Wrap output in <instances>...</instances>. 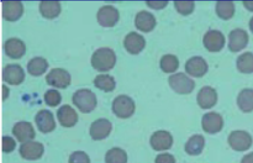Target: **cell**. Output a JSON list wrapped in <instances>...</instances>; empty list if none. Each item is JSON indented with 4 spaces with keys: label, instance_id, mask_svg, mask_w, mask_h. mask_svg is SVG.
I'll return each mask as SVG.
<instances>
[{
    "label": "cell",
    "instance_id": "11",
    "mask_svg": "<svg viewBox=\"0 0 253 163\" xmlns=\"http://www.w3.org/2000/svg\"><path fill=\"white\" fill-rule=\"evenodd\" d=\"M44 152V147L41 142H36V141H29L20 146V156L24 160L35 161L42 157Z\"/></svg>",
    "mask_w": 253,
    "mask_h": 163
},
{
    "label": "cell",
    "instance_id": "37",
    "mask_svg": "<svg viewBox=\"0 0 253 163\" xmlns=\"http://www.w3.org/2000/svg\"><path fill=\"white\" fill-rule=\"evenodd\" d=\"M155 163H177L175 157L170 153H160V155L156 157Z\"/></svg>",
    "mask_w": 253,
    "mask_h": 163
},
{
    "label": "cell",
    "instance_id": "40",
    "mask_svg": "<svg viewBox=\"0 0 253 163\" xmlns=\"http://www.w3.org/2000/svg\"><path fill=\"white\" fill-rule=\"evenodd\" d=\"M244 6L246 7L249 11H253V1H244Z\"/></svg>",
    "mask_w": 253,
    "mask_h": 163
},
{
    "label": "cell",
    "instance_id": "35",
    "mask_svg": "<svg viewBox=\"0 0 253 163\" xmlns=\"http://www.w3.org/2000/svg\"><path fill=\"white\" fill-rule=\"evenodd\" d=\"M68 163H90V158L83 151H76L69 156Z\"/></svg>",
    "mask_w": 253,
    "mask_h": 163
},
{
    "label": "cell",
    "instance_id": "13",
    "mask_svg": "<svg viewBox=\"0 0 253 163\" xmlns=\"http://www.w3.org/2000/svg\"><path fill=\"white\" fill-rule=\"evenodd\" d=\"M35 122L40 132L42 133H49L56 128L53 114L49 110H40L35 116Z\"/></svg>",
    "mask_w": 253,
    "mask_h": 163
},
{
    "label": "cell",
    "instance_id": "8",
    "mask_svg": "<svg viewBox=\"0 0 253 163\" xmlns=\"http://www.w3.org/2000/svg\"><path fill=\"white\" fill-rule=\"evenodd\" d=\"M229 145L232 150L244 152L252 146V137L246 131H234L229 136Z\"/></svg>",
    "mask_w": 253,
    "mask_h": 163
},
{
    "label": "cell",
    "instance_id": "5",
    "mask_svg": "<svg viewBox=\"0 0 253 163\" xmlns=\"http://www.w3.org/2000/svg\"><path fill=\"white\" fill-rule=\"evenodd\" d=\"M226 43L224 34L219 30H209L203 37V44L205 49L209 52H219L221 51Z\"/></svg>",
    "mask_w": 253,
    "mask_h": 163
},
{
    "label": "cell",
    "instance_id": "30",
    "mask_svg": "<svg viewBox=\"0 0 253 163\" xmlns=\"http://www.w3.org/2000/svg\"><path fill=\"white\" fill-rule=\"evenodd\" d=\"M236 67L241 73H253V53L246 52V53L240 54V57L236 61Z\"/></svg>",
    "mask_w": 253,
    "mask_h": 163
},
{
    "label": "cell",
    "instance_id": "7",
    "mask_svg": "<svg viewBox=\"0 0 253 163\" xmlns=\"http://www.w3.org/2000/svg\"><path fill=\"white\" fill-rule=\"evenodd\" d=\"M202 127L207 133L214 135V133L220 132L224 127V119L216 111H211L203 116L202 119Z\"/></svg>",
    "mask_w": 253,
    "mask_h": 163
},
{
    "label": "cell",
    "instance_id": "31",
    "mask_svg": "<svg viewBox=\"0 0 253 163\" xmlns=\"http://www.w3.org/2000/svg\"><path fill=\"white\" fill-rule=\"evenodd\" d=\"M105 163H127V153L119 147L110 148L105 155Z\"/></svg>",
    "mask_w": 253,
    "mask_h": 163
},
{
    "label": "cell",
    "instance_id": "3",
    "mask_svg": "<svg viewBox=\"0 0 253 163\" xmlns=\"http://www.w3.org/2000/svg\"><path fill=\"white\" fill-rule=\"evenodd\" d=\"M169 86L178 94H190L195 88V83L185 73H175L168 78Z\"/></svg>",
    "mask_w": 253,
    "mask_h": 163
},
{
    "label": "cell",
    "instance_id": "10",
    "mask_svg": "<svg viewBox=\"0 0 253 163\" xmlns=\"http://www.w3.org/2000/svg\"><path fill=\"white\" fill-rule=\"evenodd\" d=\"M2 79L10 85H19L24 82L25 72L19 64H7L2 69Z\"/></svg>",
    "mask_w": 253,
    "mask_h": 163
},
{
    "label": "cell",
    "instance_id": "15",
    "mask_svg": "<svg viewBox=\"0 0 253 163\" xmlns=\"http://www.w3.org/2000/svg\"><path fill=\"white\" fill-rule=\"evenodd\" d=\"M111 128H113V125H111V122L108 119H98V120L94 121L90 126L91 138L95 141L104 140V138H106L110 135Z\"/></svg>",
    "mask_w": 253,
    "mask_h": 163
},
{
    "label": "cell",
    "instance_id": "19",
    "mask_svg": "<svg viewBox=\"0 0 253 163\" xmlns=\"http://www.w3.org/2000/svg\"><path fill=\"white\" fill-rule=\"evenodd\" d=\"M4 51L10 58L19 59L21 58L25 54V52H26V46H25L24 42L20 39H17V37H11V39H9L4 43Z\"/></svg>",
    "mask_w": 253,
    "mask_h": 163
},
{
    "label": "cell",
    "instance_id": "36",
    "mask_svg": "<svg viewBox=\"0 0 253 163\" xmlns=\"http://www.w3.org/2000/svg\"><path fill=\"white\" fill-rule=\"evenodd\" d=\"M15 147H16V142H15L14 138L10 137V136H4L2 137V151L4 152H12L15 150Z\"/></svg>",
    "mask_w": 253,
    "mask_h": 163
},
{
    "label": "cell",
    "instance_id": "2",
    "mask_svg": "<svg viewBox=\"0 0 253 163\" xmlns=\"http://www.w3.org/2000/svg\"><path fill=\"white\" fill-rule=\"evenodd\" d=\"M72 101L82 113H90L96 108V104H98L96 95L89 89H79V90H77L73 94Z\"/></svg>",
    "mask_w": 253,
    "mask_h": 163
},
{
    "label": "cell",
    "instance_id": "21",
    "mask_svg": "<svg viewBox=\"0 0 253 163\" xmlns=\"http://www.w3.org/2000/svg\"><path fill=\"white\" fill-rule=\"evenodd\" d=\"M22 12L24 5L21 1H2V16L7 21H17Z\"/></svg>",
    "mask_w": 253,
    "mask_h": 163
},
{
    "label": "cell",
    "instance_id": "38",
    "mask_svg": "<svg viewBox=\"0 0 253 163\" xmlns=\"http://www.w3.org/2000/svg\"><path fill=\"white\" fill-rule=\"evenodd\" d=\"M168 1H147L146 2V5H147L148 7H151V9H155V10H160V9H163V7L167 6Z\"/></svg>",
    "mask_w": 253,
    "mask_h": 163
},
{
    "label": "cell",
    "instance_id": "16",
    "mask_svg": "<svg viewBox=\"0 0 253 163\" xmlns=\"http://www.w3.org/2000/svg\"><path fill=\"white\" fill-rule=\"evenodd\" d=\"M249 43V35L245 30L235 29L229 35V49L231 52H240Z\"/></svg>",
    "mask_w": 253,
    "mask_h": 163
},
{
    "label": "cell",
    "instance_id": "25",
    "mask_svg": "<svg viewBox=\"0 0 253 163\" xmlns=\"http://www.w3.org/2000/svg\"><path fill=\"white\" fill-rule=\"evenodd\" d=\"M40 14L46 19H56L61 14V2L41 1L39 5Z\"/></svg>",
    "mask_w": 253,
    "mask_h": 163
},
{
    "label": "cell",
    "instance_id": "27",
    "mask_svg": "<svg viewBox=\"0 0 253 163\" xmlns=\"http://www.w3.org/2000/svg\"><path fill=\"white\" fill-rule=\"evenodd\" d=\"M237 105L244 113L253 111V89H244L237 96Z\"/></svg>",
    "mask_w": 253,
    "mask_h": 163
},
{
    "label": "cell",
    "instance_id": "29",
    "mask_svg": "<svg viewBox=\"0 0 253 163\" xmlns=\"http://www.w3.org/2000/svg\"><path fill=\"white\" fill-rule=\"evenodd\" d=\"M160 67L165 73H174L179 68V59L174 54H165L161 58Z\"/></svg>",
    "mask_w": 253,
    "mask_h": 163
},
{
    "label": "cell",
    "instance_id": "33",
    "mask_svg": "<svg viewBox=\"0 0 253 163\" xmlns=\"http://www.w3.org/2000/svg\"><path fill=\"white\" fill-rule=\"evenodd\" d=\"M44 103L48 106H57L58 104H61L62 101V95L59 94V91H57L56 89H51V90H47L44 94Z\"/></svg>",
    "mask_w": 253,
    "mask_h": 163
},
{
    "label": "cell",
    "instance_id": "20",
    "mask_svg": "<svg viewBox=\"0 0 253 163\" xmlns=\"http://www.w3.org/2000/svg\"><path fill=\"white\" fill-rule=\"evenodd\" d=\"M185 71L192 77H203L208 72V63L203 57H192L185 63Z\"/></svg>",
    "mask_w": 253,
    "mask_h": 163
},
{
    "label": "cell",
    "instance_id": "24",
    "mask_svg": "<svg viewBox=\"0 0 253 163\" xmlns=\"http://www.w3.org/2000/svg\"><path fill=\"white\" fill-rule=\"evenodd\" d=\"M47 69H48V62L43 57H35L27 63V72L34 77L42 76L46 73Z\"/></svg>",
    "mask_w": 253,
    "mask_h": 163
},
{
    "label": "cell",
    "instance_id": "18",
    "mask_svg": "<svg viewBox=\"0 0 253 163\" xmlns=\"http://www.w3.org/2000/svg\"><path fill=\"white\" fill-rule=\"evenodd\" d=\"M197 101L202 109L212 108L217 103V91L211 86H204L198 93Z\"/></svg>",
    "mask_w": 253,
    "mask_h": 163
},
{
    "label": "cell",
    "instance_id": "9",
    "mask_svg": "<svg viewBox=\"0 0 253 163\" xmlns=\"http://www.w3.org/2000/svg\"><path fill=\"white\" fill-rule=\"evenodd\" d=\"M119 17H120L119 10L111 5H105V6L100 7L98 15H96L99 25H101L103 27L115 26L119 21Z\"/></svg>",
    "mask_w": 253,
    "mask_h": 163
},
{
    "label": "cell",
    "instance_id": "1",
    "mask_svg": "<svg viewBox=\"0 0 253 163\" xmlns=\"http://www.w3.org/2000/svg\"><path fill=\"white\" fill-rule=\"evenodd\" d=\"M116 63L115 52L108 47L96 49L91 56V66L99 72H108L114 68Z\"/></svg>",
    "mask_w": 253,
    "mask_h": 163
},
{
    "label": "cell",
    "instance_id": "14",
    "mask_svg": "<svg viewBox=\"0 0 253 163\" xmlns=\"http://www.w3.org/2000/svg\"><path fill=\"white\" fill-rule=\"evenodd\" d=\"M150 145L156 151H167L173 146V136L168 131H156L151 136Z\"/></svg>",
    "mask_w": 253,
    "mask_h": 163
},
{
    "label": "cell",
    "instance_id": "26",
    "mask_svg": "<svg viewBox=\"0 0 253 163\" xmlns=\"http://www.w3.org/2000/svg\"><path fill=\"white\" fill-rule=\"evenodd\" d=\"M205 146V138L202 135H194L185 143V152L190 156H198L203 152Z\"/></svg>",
    "mask_w": 253,
    "mask_h": 163
},
{
    "label": "cell",
    "instance_id": "22",
    "mask_svg": "<svg viewBox=\"0 0 253 163\" xmlns=\"http://www.w3.org/2000/svg\"><path fill=\"white\" fill-rule=\"evenodd\" d=\"M57 119L63 127H73L78 121V114L72 106L62 105L57 110Z\"/></svg>",
    "mask_w": 253,
    "mask_h": 163
},
{
    "label": "cell",
    "instance_id": "12",
    "mask_svg": "<svg viewBox=\"0 0 253 163\" xmlns=\"http://www.w3.org/2000/svg\"><path fill=\"white\" fill-rule=\"evenodd\" d=\"M146 46V40L142 35L137 32H130L124 39V47L130 54H138L143 51Z\"/></svg>",
    "mask_w": 253,
    "mask_h": 163
},
{
    "label": "cell",
    "instance_id": "23",
    "mask_svg": "<svg viewBox=\"0 0 253 163\" xmlns=\"http://www.w3.org/2000/svg\"><path fill=\"white\" fill-rule=\"evenodd\" d=\"M135 26L142 32H150L156 27V17L148 11H140L135 17Z\"/></svg>",
    "mask_w": 253,
    "mask_h": 163
},
{
    "label": "cell",
    "instance_id": "41",
    "mask_svg": "<svg viewBox=\"0 0 253 163\" xmlns=\"http://www.w3.org/2000/svg\"><path fill=\"white\" fill-rule=\"evenodd\" d=\"M2 91H4V95H2V99H4V100H6L7 96H9V89H7L6 85L2 86Z\"/></svg>",
    "mask_w": 253,
    "mask_h": 163
},
{
    "label": "cell",
    "instance_id": "42",
    "mask_svg": "<svg viewBox=\"0 0 253 163\" xmlns=\"http://www.w3.org/2000/svg\"><path fill=\"white\" fill-rule=\"evenodd\" d=\"M250 30L253 32V17L251 20H250Z\"/></svg>",
    "mask_w": 253,
    "mask_h": 163
},
{
    "label": "cell",
    "instance_id": "39",
    "mask_svg": "<svg viewBox=\"0 0 253 163\" xmlns=\"http://www.w3.org/2000/svg\"><path fill=\"white\" fill-rule=\"evenodd\" d=\"M241 163H253V152L245 155L244 157H242Z\"/></svg>",
    "mask_w": 253,
    "mask_h": 163
},
{
    "label": "cell",
    "instance_id": "17",
    "mask_svg": "<svg viewBox=\"0 0 253 163\" xmlns=\"http://www.w3.org/2000/svg\"><path fill=\"white\" fill-rule=\"evenodd\" d=\"M12 133L16 137V140L21 143L29 142L35 138L34 127L27 121H20V122L15 123V126L12 127Z\"/></svg>",
    "mask_w": 253,
    "mask_h": 163
},
{
    "label": "cell",
    "instance_id": "6",
    "mask_svg": "<svg viewBox=\"0 0 253 163\" xmlns=\"http://www.w3.org/2000/svg\"><path fill=\"white\" fill-rule=\"evenodd\" d=\"M71 74L63 68H53L46 76V82L49 85L58 89H64L71 84Z\"/></svg>",
    "mask_w": 253,
    "mask_h": 163
},
{
    "label": "cell",
    "instance_id": "28",
    "mask_svg": "<svg viewBox=\"0 0 253 163\" xmlns=\"http://www.w3.org/2000/svg\"><path fill=\"white\" fill-rule=\"evenodd\" d=\"M94 85L99 89V90L106 91V93H110L115 89L116 82L114 79V77L109 76V74H99L94 79Z\"/></svg>",
    "mask_w": 253,
    "mask_h": 163
},
{
    "label": "cell",
    "instance_id": "34",
    "mask_svg": "<svg viewBox=\"0 0 253 163\" xmlns=\"http://www.w3.org/2000/svg\"><path fill=\"white\" fill-rule=\"evenodd\" d=\"M175 10L182 15H190L194 11L195 2L193 1H175L174 2Z\"/></svg>",
    "mask_w": 253,
    "mask_h": 163
},
{
    "label": "cell",
    "instance_id": "4",
    "mask_svg": "<svg viewBox=\"0 0 253 163\" xmlns=\"http://www.w3.org/2000/svg\"><path fill=\"white\" fill-rule=\"evenodd\" d=\"M135 101L127 95H119L113 101V113L120 119H127L135 113Z\"/></svg>",
    "mask_w": 253,
    "mask_h": 163
},
{
    "label": "cell",
    "instance_id": "32",
    "mask_svg": "<svg viewBox=\"0 0 253 163\" xmlns=\"http://www.w3.org/2000/svg\"><path fill=\"white\" fill-rule=\"evenodd\" d=\"M216 14L222 20H230L235 14V4L232 1H217Z\"/></svg>",
    "mask_w": 253,
    "mask_h": 163
}]
</instances>
